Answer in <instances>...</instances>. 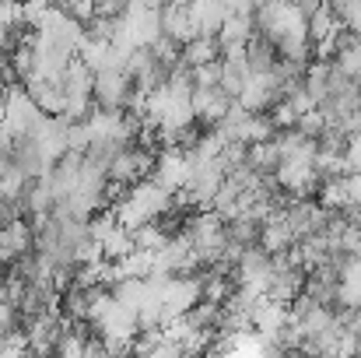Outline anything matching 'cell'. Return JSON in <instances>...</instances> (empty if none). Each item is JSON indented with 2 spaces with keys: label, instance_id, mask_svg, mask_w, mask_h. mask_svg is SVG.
<instances>
[{
  "label": "cell",
  "instance_id": "277c9868",
  "mask_svg": "<svg viewBox=\"0 0 361 358\" xmlns=\"http://www.w3.org/2000/svg\"><path fill=\"white\" fill-rule=\"evenodd\" d=\"M218 60H221L218 35H193L179 46V67H186V71H197V67H207Z\"/></svg>",
  "mask_w": 361,
  "mask_h": 358
},
{
  "label": "cell",
  "instance_id": "5bb4252c",
  "mask_svg": "<svg viewBox=\"0 0 361 358\" xmlns=\"http://www.w3.org/2000/svg\"><path fill=\"white\" fill-rule=\"evenodd\" d=\"M341 74H348L351 81H358L361 78V42H358V35L348 42V46H341L337 53H334V60H330Z\"/></svg>",
  "mask_w": 361,
  "mask_h": 358
},
{
  "label": "cell",
  "instance_id": "7a4b0ae2",
  "mask_svg": "<svg viewBox=\"0 0 361 358\" xmlns=\"http://www.w3.org/2000/svg\"><path fill=\"white\" fill-rule=\"evenodd\" d=\"M21 88H25V95L35 102V109H39L42 117H63V81H60V78L32 74Z\"/></svg>",
  "mask_w": 361,
  "mask_h": 358
},
{
  "label": "cell",
  "instance_id": "8992f818",
  "mask_svg": "<svg viewBox=\"0 0 361 358\" xmlns=\"http://www.w3.org/2000/svg\"><path fill=\"white\" fill-rule=\"evenodd\" d=\"M186 11H190V18H193L197 35H218V28H221L225 18L232 14V11L225 7V0H190Z\"/></svg>",
  "mask_w": 361,
  "mask_h": 358
},
{
  "label": "cell",
  "instance_id": "6da1fadb",
  "mask_svg": "<svg viewBox=\"0 0 361 358\" xmlns=\"http://www.w3.org/2000/svg\"><path fill=\"white\" fill-rule=\"evenodd\" d=\"M130 99H133V85H130L126 71H99V74H95V85H92L95 113L123 117V113L130 109Z\"/></svg>",
  "mask_w": 361,
  "mask_h": 358
},
{
  "label": "cell",
  "instance_id": "9c48e42d",
  "mask_svg": "<svg viewBox=\"0 0 361 358\" xmlns=\"http://www.w3.org/2000/svg\"><path fill=\"white\" fill-rule=\"evenodd\" d=\"M245 64H249V71L252 74H270V67L277 64V49H274V42L267 39V35H249V42H245Z\"/></svg>",
  "mask_w": 361,
  "mask_h": 358
},
{
  "label": "cell",
  "instance_id": "ac0fdd59",
  "mask_svg": "<svg viewBox=\"0 0 361 358\" xmlns=\"http://www.w3.org/2000/svg\"><path fill=\"white\" fill-rule=\"evenodd\" d=\"M344 172H348V176H361V137H348V148H344Z\"/></svg>",
  "mask_w": 361,
  "mask_h": 358
},
{
  "label": "cell",
  "instance_id": "cb8c5ba5",
  "mask_svg": "<svg viewBox=\"0 0 361 358\" xmlns=\"http://www.w3.org/2000/svg\"><path fill=\"white\" fill-rule=\"evenodd\" d=\"M351 358H358V355H351Z\"/></svg>",
  "mask_w": 361,
  "mask_h": 358
},
{
  "label": "cell",
  "instance_id": "8fae6325",
  "mask_svg": "<svg viewBox=\"0 0 361 358\" xmlns=\"http://www.w3.org/2000/svg\"><path fill=\"white\" fill-rule=\"evenodd\" d=\"M252 35V14H228L225 25L218 28V46H245Z\"/></svg>",
  "mask_w": 361,
  "mask_h": 358
},
{
  "label": "cell",
  "instance_id": "ffe728a7",
  "mask_svg": "<svg viewBox=\"0 0 361 358\" xmlns=\"http://www.w3.org/2000/svg\"><path fill=\"white\" fill-rule=\"evenodd\" d=\"M225 7L232 14H252L256 11V0H225Z\"/></svg>",
  "mask_w": 361,
  "mask_h": 358
},
{
  "label": "cell",
  "instance_id": "e0dca14e",
  "mask_svg": "<svg viewBox=\"0 0 361 358\" xmlns=\"http://www.w3.org/2000/svg\"><path fill=\"white\" fill-rule=\"evenodd\" d=\"M218 78H221V60L207 64V67H197L193 71V88H218Z\"/></svg>",
  "mask_w": 361,
  "mask_h": 358
},
{
  "label": "cell",
  "instance_id": "3957f363",
  "mask_svg": "<svg viewBox=\"0 0 361 358\" xmlns=\"http://www.w3.org/2000/svg\"><path fill=\"white\" fill-rule=\"evenodd\" d=\"M190 106H193V119H200V123L214 126L218 119L235 106V99H232V95H225L221 88H193Z\"/></svg>",
  "mask_w": 361,
  "mask_h": 358
},
{
  "label": "cell",
  "instance_id": "7c38bea8",
  "mask_svg": "<svg viewBox=\"0 0 361 358\" xmlns=\"http://www.w3.org/2000/svg\"><path fill=\"white\" fill-rule=\"evenodd\" d=\"M245 165L256 169L259 176H274V169L281 165V155H277L274 137L263 141V144H249V148H245Z\"/></svg>",
  "mask_w": 361,
  "mask_h": 358
},
{
  "label": "cell",
  "instance_id": "30bf717a",
  "mask_svg": "<svg viewBox=\"0 0 361 358\" xmlns=\"http://www.w3.org/2000/svg\"><path fill=\"white\" fill-rule=\"evenodd\" d=\"M249 78H252V71H249L245 56H221V78H218V88H221L225 95L235 99L242 88H245Z\"/></svg>",
  "mask_w": 361,
  "mask_h": 358
},
{
  "label": "cell",
  "instance_id": "ba28073f",
  "mask_svg": "<svg viewBox=\"0 0 361 358\" xmlns=\"http://www.w3.org/2000/svg\"><path fill=\"white\" fill-rule=\"evenodd\" d=\"M161 35L172 39V42H179V46H183L186 39H193L197 28H193L190 11H186V7H165V4H161Z\"/></svg>",
  "mask_w": 361,
  "mask_h": 358
},
{
  "label": "cell",
  "instance_id": "44dd1931",
  "mask_svg": "<svg viewBox=\"0 0 361 358\" xmlns=\"http://www.w3.org/2000/svg\"><path fill=\"white\" fill-rule=\"evenodd\" d=\"M7 281H11V267H7V263H0V288H4Z\"/></svg>",
  "mask_w": 361,
  "mask_h": 358
},
{
  "label": "cell",
  "instance_id": "7402d4cb",
  "mask_svg": "<svg viewBox=\"0 0 361 358\" xmlns=\"http://www.w3.org/2000/svg\"><path fill=\"white\" fill-rule=\"evenodd\" d=\"M4 99H7V85L0 81V113H4Z\"/></svg>",
  "mask_w": 361,
  "mask_h": 358
},
{
  "label": "cell",
  "instance_id": "9a60e30c",
  "mask_svg": "<svg viewBox=\"0 0 361 358\" xmlns=\"http://www.w3.org/2000/svg\"><path fill=\"white\" fill-rule=\"evenodd\" d=\"M295 130H298V133H305L309 141H316V137L326 130V119H323V113H319V109H309V113H302V117H298Z\"/></svg>",
  "mask_w": 361,
  "mask_h": 358
},
{
  "label": "cell",
  "instance_id": "603a6c76",
  "mask_svg": "<svg viewBox=\"0 0 361 358\" xmlns=\"http://www.w3.org/2000/svg\"><path fill=\"white\" fill-rule=\"evenodd\" d=\"M281 358H309V355H302V352H281Z\"/></svg>",
  "mask_w": 361,
  "mask_h": 358
},
{
  "label": "cell",
  "instance_id": "4fadbf2b",
  "mask_svg": "<svg viewBox=\"0 0 361 358\" xmlns=\"http://www.w3.org/2000/svg\"><path fill=\"white\" fill-rule=\"evenodd\" d=\"M225 236H228V242H232V246L252 249V246H259V222H252L249 215L228 218V222H225Z\"/></svg>",
  "mask_w": 361,
  "mask_h": 358
},
{
  "label": "cell",
  "instance_id": "5b68a950",
  "mask_svg": "<svg viewBox=\"0 0 361 358\" xmlns=\"http://www.w3.org/2000/svg\"><path fill=\"white\" fill-rule=\"evenodd\" d=\"M32 225H28V218H18V222H11V225H4L0 229V263H14L18 256H25L28 249H32Z\"/></svg>",
  "mask_w": 361,
  "mask_h": 358
},
{
  "label": "cell",
  "instance_id": "52a82bcc",
  "mask_svg": "<svg viewBox=\"0 0 361 358\" xmlns=\"http://www.w3.org/2000/svg\"><path fill=\"white\" fill-rule=\"evenodd\" d=\"M291 246H295V232L288 229V222H284L281 215H274L270 222L259 225V249H263L267 256H281V253H288Z\"/></svg>",
  "mask_w": 361,
  "mask_h": 358
},
{
  "label": "cell",
  "instance_id": "d6986e66",
  "mask_svg": "<svg viewBox=\"0 0 361 358\" xmlns=\"http://www.w3.org/2000/svg\"><path fill=\"white\" fill-rule=\"evenodd\" d=\"M288 4H291V7H295L302 18H309V14H312V11H319L326 0H288Z\"/></svg>",
  "mask_w": 361,
  "mask_h": 358
},
{
  "label": "cell",
  "instance_id": "2e32d148",
  "mask_svg": "<svg viewBox=\"0 0 361 358\" xmlns=\"http://www.w3.org/2000/svg\"><path fill=\"white\" fill-rule=\"evenodd\" d=\"M130 0H92V18H123Z\"/></svg>",
  "mask_w": 361,
  "mask_h": 358
}]
</instances>
